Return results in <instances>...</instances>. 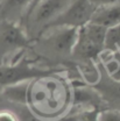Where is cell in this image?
<instances>
[{
	"label": "cell",
	"instance_id": "1",
	"mask_svg": "<svg viewBox=\"0 0 120 121\" xmlns=\"http://www.w3.org/2000/svg\"><path fill=\"white\" fill-rule=\"evenodd\" d=\"M106 29L93 23H86L77 29L71 55L80 60L91 62L105 50Z\"/></svg>",
	"mask_w": 120,
	"mask_h": 121
},
{
	"label": "cell",
	"instance_id": "2",
	"mask_svg": "<svg viewBox=\"0 0 120 121\" xmlns=\"http://www.w3.org/2000/svg\"><path fill=\"white\" fill-rule=\"evenodd\" d=\"M94 9L96 7L91 4L90 0H72L71 4L58 16L50 21L42 31L56 27L80 28L90 22Z\"/></svg>",
	"mask_w": 120,
	"mask_h": 121
},
{
	"label": "cell",
	"instance_id": "3",
	"mask_svg": "<svg viewBox=\"0 0 120 121\" xmlns=\"http://www.w3.org/2000/svg\"><path fill=\"white\" fill-rule=\"evenodd\" d=\"M51 73H54V70L33 65L26 60L16 63H4L0 64V85L4 87L11 84L31 82L33 79L47 77Z\"/></svg>",
	"mask_w": 120,
	"mask_h": 121
},
{
	"label": "cell",
	"instance_id": "4",
	"mask_svg": "<svg viewBox=\"0 0 120 121\" xmlns=\"http://www.w3.org/2000/svg\"><path fill=\"white\" fill-rule=\"evenodd\" d=\"M26 31L16 22L5 21L0 25V64L4 58L15 50L28 44Z\"/></svg>",
	"mask_w": 120,
	"mask_h": 121
},
{
	"label": "cell",
	"instance_id": "5",
	"mask_svg": "<svg viewBox=\"0 0 120 121\" xmlns=\"http://www.w3.org/2000/svg\"><path fill=\"white\" fill-rule=\"evenodd\" d=\"M72 0H43L40 2L26 19V23L43 29L71 4Z\"/></svg>",
	"mask_w": 120,
	"mask_h": 121
},
{
	"label": "cell",
	"instance_id": "6",
	"mask_svg": "<svg viewBox=\"0 0 120 121\" xmlns=\"http://www.w3.org/2000/svg\"><path fill=\"white\" fill-rule=\"evenodd\" d=\"M77 29L78 28L70 27H56L47 29L42 31L43 42L55 52L71 55L77 36Z\"/></svg>",
	"mask_w": 120,
	"mask_h": 121
},
{
	"label": "cell",
	"instance_id": "7",
	"mask_svg": "<svg viewBox=\"0 0 120 121\" xmlns=\"http://www.w3.org/2000/svg\"><path fill=\"white\" fill-rule=\"evenodd\" d=\"M90 22L105 29L120 25V5L116 4L111 6L97 7L91 16Z\"/></svg>",
	"mask_w": 120,
	"mask_h": 121
},
{
	"label": "cell",
	"instance_id": "8",
	"mask_svg": "<svg viewBox=\"0 0 120 121\" xmlns=\"http://www.w3.org/2000/svg\"><path fill=\"white\" fill-rule=\"evenodd\" d=\"M31 82H22L6 85L2 87V95L6 100L16 104V105H26L29 99V90Z\"/></svg>",
	"mask_w": 120,
	"mask_h": 121
},
{
	"label": "cell",
	"instance_id": "9",
	"mask_svg": "<svg viewBox=\"0 0 120 121\" xmlns=\"http://www.w3.org/2000/svg\"><path fill=\"white\" fill-rule=\"evenodd\" d=\"M30 2L31 0H4L0 7V13L4 16L5 21L14 22L16 16H25Z\"/></svg>",
	"mask_w": 120,
	"mask_h": 121
},
{
	"label": "cell",
	"instance_id": "10",
	"mask_svg": "<svg viewBox=\"0 0 120 121\" xmlns=\"http://www.w3.org/2000/svg\"><path fill=\"white\" fill-rule=\"evenodd\" d=\"M107 52L108 56L104 60V65L107 70V73L113 80L120 82V54L118 51H107Z\"/></svg>",
	"mask_w": 120,
	"mask_h": 121
},
{
	"label": "cell",
	"instance_id": "11",
	"mask_svg": "<svg viewBox=\"0 0 120 121\" xmlns=\"http://www.w3.org/2000/svg\"><path fill=\"white\" fill-rule=\"evenodd\" d=\"M120 49V25L106 29L105 50L118 51Z\"/></svg>",
	"mask_w": 120,
	"mask_h": 121
},
{
	"label": "cell",
	"instance_id": "12",
	"mask_svg": "<svg viewBox=\"0 0 120 121\" xmlns=\"http://www.w3.org/2000/svg\"><path fill=\"white\" fill-rule=\"evenodd\" d=\"M97 121H120V112L114 109L100 111Z\"/></svg>",
	"mask_w": 120,
	"mask_h": 121
},
{
	"label": "cell",
	"instance_id": "13",
	"mask_svg": "<svg viewBox=\"0 0 120 121\" xmlns=\"http://www.w3.org/2000/svg\"><path fill=\"white\" fill-rule=\"evenodd\" d=\"M120 0H90V2L97 8V7H104V6H111L119 4Z\"/></svg>",
	"mask_w": 120,
	"mask_h": 121
},
{
	"label": "cell",
	"instance_id": "14",
	"mask_svg": "<svg viewBox=\"0 0 120 121\" xmlns=\"http://www.w3.org/2000/svg\"><path fill=\"white\" fill-rule=\"evenodd\" d=\"M0 121H19V119L11 111H0Z\"/></svg>",
	"mask_w": 120,
	"mask_h": 121
},
{
	"label": "cell",
	"instance_id": "15",
	"mask_svg": "<svg viewBox=\"0 0 120 121\" xmlns=\"http://www.w3.org/2000/svg\"><path fill=\"white\" fill-rule=\"evenodd\" d=\"M43 0H31V2H30V6H29V8L27 9V12H26V14H25V16H23V19H25V21H26V19L29 16V14L31 13V11L40 4V2H42Z\"/></svg>",
	"mask_w": 120,
	"mask_h": 121
}]
</instances>
